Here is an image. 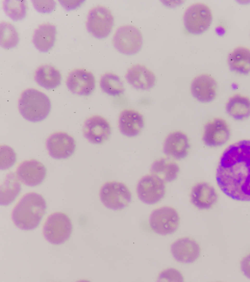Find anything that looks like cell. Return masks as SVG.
I'll use <instances>...</instances> for the list:
<instances>
[{"label":"cell","instance_id":"obj_1","mask_svg":"<svg viewBox=\"0 0 250 282\" xmlns=\"http://www.w3.org/2000/svg\"><path fill=\"white\" fill-rule=\"evenodd\" d=\"M216 178L225 195L237 201H250V140L237 141L224 151Z\"/></svg>","mask_w":250,"mask_h":282},{"label":"cell","instance_id":"obj_2","mask_svg":"<svg viewBox=\"0 0 250 282\" xmlns=\"http://www.w3.org/2000/svg\"><path fill=\"white\" fill-rule=\"evenodd\" d=\"M46 209L45 201L41 195L29 193L22 197L14 208L12 219L18 228L32 230L40 224Z\"/></svg>","mask_w":250,"mask_h":282},{"label":"cell","instance_id":"obj_3","mask_svg":"<svg viewBox=\"0 0 250 282\" xmlns=\"http://www.w3.org/2000/svg\"><path fill=\"white\" fill-rule=\"evenodd\" d=\"M18 105L22 116L33 122L41 121L47 118L51 107L48 97L33 88L27 89L22 93Z\"/></svg>","mask_w":250,"mask_h":282},{"label":"cell","instance_id":"obj_4","mask_svg":"<svg viewBox=\"0 0 250 282\" xmlns=\"http://www.w3.org/2000/svg\"><path fill=\"white\" fill-rule=\"evenodd\" d=\"M72 224L68 216L62 212L50 215L46 220L43 229L45 239L54 244L64 243L70 238Z\"/></svg>","mask_w":250,"mask_h":282},{"label":"cell","instance_id":"obj_5","mask_svg":"<svg viewBox=\"0 0 250 282\" xmlns=\"http://www.w3.org/2000/svg\"><path fill=\"white\" fill-rule=\"evenodd\" d=\"M102 203L107 208L120 210L126 207L131 201V193L123 183L117 181L106 182L100 193Z\"/></svg>","mask_w":250,"mask_h":282},{"label":"cell","instance_id":"obj_6","mask_svg":"<svg viewBox=\"0 0 250 282\" xmlns=\"http://www.w3.org/2000/svg\"><path fill=\"white\" fill-rule=\"evenodd\" d=\"M143 36L139 29L131 25L119 27L115 32L113 42L120 53L128 55L137 53L143 45Z\"/></svg>","mask_w":250,"mask_h":282},{"label":"cell","instance_id":"obj_7","mask_svg":"<svg viewBox=\"0 0 250 282\" xmlns=\"http://www.w3.org/2000/svg\"><path fill=\"white\" fill-rule=\"evenodd\" d=\"M212 15L209 7L202 3H196L189 6L184 15L185 28L190 33L200 34L210 26Z\"/></svg>","mask_w":250,"mask_h":282},{"label":"cell","instance_id":"obj_8","mask_svg":"<svg viewBox=\"0 0 250 282\" xmlns=\"http://www.w3.org/2000/svg\"><path fill=\"white\" fill-rule=\"evenodd\" d=\"M114 25V18L111 11L103 6L93 8L89 12L86 28L88 31L98 39H104L111 32Z\"/></svg>","mask_w":250,"mask_h":282},{"label":"cell","instance_id":"obj_9","mask_svg":"<svg viewBox=\"0 0 250 282\" xmlns=\"http://www.w3.org/2000/svg\"><path fill=\"white\" fill-rule=\"evenodd\" d=\"M180 223V217L176 210L164 206L153 211L149 218L150 226L155 233L170 235L175 232Z\"/></svg>","mask_w":250,"mask_h":282},{"label":"cell","instance_id":"obj_10","mask_svg":"<svg viewBox=\"0 0 250 282\" xmlns=\"http://www.w3.org/2000/svg\"><path fill=\"white\" fill-rule=\"evenodd\" d=\"M165 192L164 182L153 175L142 178L137 186L139 198L147 204H153L159 201L164 197Z\"/></svg>","mask_w":250,"mask_h":282},{"label":"cell","instance_id":"obj_11","mask_svg":"<svg viewBox=\"0 0 250 282\" xmlns=\"http://www.w3.org/2000/svg\"><path fill=\"white\" fill-rule=\"evenodd\" d=\"M46 147L51 157L56 159H63L73 154L76 148V142L68 134L57 132L47 139Z\"/></svg>","mask_w":250,"mask_h":282},{"label":"cell","instance_id":"obj_12","mask_svg":"<svg viewBox=\"0 0 250 282\" xmlns=\"http://www.w3.org/2000/svg\"><path fill=\"white\" fill-rule=\"evenodd\" d=\"M84 137L90 142L101 144L106 141L111 134V127L102 116L95 115L87 119L83 126Z\"/></svg>","mask_w":250,"mask_h":282},{"label":"cell","instance_id":"obj_13","mask_svg":"<svg viewBox=\"0 0 250 282\" xmlns=\"http://www.w3.org/2000/svg\"><path fill=\"white\" fill-rule=\"evenodd\" d=\"M66 85L69 90L74 94L89 96L95 89L96 81L92 73L84 69H78L69 74Z\"/></svg>","mask_w":250,"mask_h":282},{"label":"cell","instance_id":"obj_14","mask_svg":"<svg viewBox=\"0 0 250 282\" xmlns=\"http://www.w3.org/2000/svg\"><path fill=\"white\" fill-rule=\"evenodd\" d=\"M17 175L25 185L35 186L40 184L45 179L46 169L40 161L35 160H28L19 165Z\"/></svg>","mask_w":250,"mask_h":282},{"label":"cell","instance_id":"obj_15","mask_svg":"<svg viewBox=\"0 0 250 282\" xmlns=\"http://www.w3.org/2000/svg\"><path fill=\"white\" fill-rule=\"evenodd\" d=\"M230 134L229 128L226 121L217 118L205 125L203 140L207 146L217 147L226 143Z\"/></svg>","mask_w":250,"mask_h":282},{"label":"cell","instance_id":"obj_16","mask_svg":"<svg viewBox=\"0 0 250 282\" xmlns=\"http://www.w3.org/2000/svg\"><path fill=\"white\" fill-rule=\"evenodd\" d=\"M171 252L177 261L184 263L195 261L200 254L199 244L194 240L185 238L180 239L171 246Z\"/></svg>","mask_w":250,"mask_h":282},{"label":"cell","instance_id":"obj_17","mask_svg":"<svg viewBox=\"0 0 250 282\" xmlns=\"http://www.w3.org/2000/svg\"><path fill=\"white\" fill-rule=\"evenodd\" d=\"M125 77L131 86L142 90L151 89L156 82L154 74L145 66L139 64L130 67L127 70Z\"/></svg>","mask_w":250,"mask_h":282},{"label":"cell","instance_id":"obj_18","mask_svg":"<svg viewBox=\"0 0 250 282\" xmlns=\"http://www.w3.org/2000/svg\"><path fill=\"white\" fill-rule=\"evenodd\" d=\"M217 84L210 76L202 74L196 77L191 84L193 96L202 102H209L216 96Z\"/></svg>","mask_w":250,"mask_h":282},{"label":"cell","instance_id":"obj_19","mask_svg":"<svg viewBox=\"0 0 250 282\" xmlns=\"http://www.w3.org/2000/svg\"><path fill=\"white\" fill-rule=\"evenodd\" d=\"M189 148V144L187 135L180 131L170 134L164 144L165 154L177 160L185 158L188 154Z\"/></svg>","mask_w":250,"mask_h":282},{"label":"cell","instance_id":"obj_20","mask_svg":"<svg viewBox=\"0 0 250 282\" xmlns=\"http://www.w3.org/2000/svg\"><path fill=\"white\" fill-rule=\"evenodd\" d=\"M144 126L143 116L138 112L126 109L119 116V127L121 132L128 137H135L141 132Z\"/></svg>","mask_w":250,"mask_h":282},{"label":"cell","instance_id":"obj_21","mask_svg":"<svg viewBox=\"0 0 250 282\" xmlns=\"http://www.w3.org/2000/svg\"><path fill=\"white\" fill-rule=\"evenodd\" d=\"M217 194L213 186L207 182H200L192 188L191 201L198 208L207 209L217 201Z\"/></svg>","mask_w":250,"mask_h":282},{"label":"cell","instance_id":"obj_22","mask_svg":"<svg viewBox=\"0 0 250 282\" xmlns=\"http://www.w3.org/2000/svg\"><path fill=\"white\" fill-rule=\"evenodd\" d=\"M56 26L50 23L40 25L35 31L33 42L35 47L42 52H47L53 46L56 36Z\"/></svg>","mask_w":250,"mask_h":282},{"label":"cell","instance_id":"obj_23","mask_svg":"<svg viewBox=\"0 0 250 282\" xmlns=\"http://www.w3.org/2000/svg\"><path fill=\"white\" fill-rule=\"evenodd\" d=\"M35 79L40 86L49 90L60 85L62 76L57 69L46 64L41 66L36 70Z\"/></svg>","mask_w":250,"mask_h":282},{"label":"cell","instance_id":"obj_24","mask_svg":"<svg viewBox=\"0 0 250 282\" xmlns=\"http://www.w3.org/2000/svg\"><path fill=\"white\" fill-rule=\"evenodd\" d=\"M150 171L152 175L164 182H171L176 179L179 172V167L171 160L161 159L153 163Z\"/></svg>","mask_w":250,"mask_h":282},{"label":"cell","instance_id":"obj_25","mask_svg":"<svg viewBox=\"0 0 250 282\" xmlns=\"http://www.w3.org/2000/svg\"><path fill=\"white\" fill-rule=\"evenodd\" d=\"M228 64L236 72L247 74L250 72V49L244 47L234 49L229 55Z\"/></svg>","mask_w":250,"mask_h":282},{"label":"cell","instance_id":"obj_26","mask_svg":"<svg viewBox=\"0 0 250 282\" xmlns=\"http://www.w3.org/2000/svg\"><path fill=\"white\" fill-rule=\"evenodd\" d=\"M226 111L235 120H242L248 118L250 116V100L244 96L234 95L228 101Z\"/></svg>","mask_w":250,"mask_h":282},{"label":"cell","instance_id":"obj_27","mask_svg":"<svg viewBox=\"0 0 250 282\" xmlns=\"http://www.w3.org/2000/svg\"><path fill=\"white\" fill-rule=\"evenodd\" d=\"M14 173L10 172L6 176L0 186V204L8 205L17 197L21 190V184Z\"/></svg>","mask_w":250,"mask_h":282},{"label":"cell","instance_id":"obj_28","mask_svg":"<svg viewBox=\"0 0 250 282\" xmlns=\"http://www.w3.org/2000/svg\"><path fill=\"white\" fill-rule=\"evenodd\" d=\"M100 86L104 92L113 96L120 95L125 90L123 82L120 77L110 73L102 76Z\"/></svg>","mask_w":250,"mask_h":282},{"label":"cell","instance_id":"obj_29","mask_svg":"<svg viewBox=\"0 0 250 282\" xmlns=\"http://www.w3.org/2000/svg\"><path fill=\"white\" fill-rule=\"evenodd\" d=\"M19 35L15 27L6 22L0 23V45L6 49L16 47L19 42Z\"/></svg>","mask_w":250,"mask_h":282},{"label":"cell","instance_id":"obj_30","mask_svg":"<svg viewBox=\"0 0 250 282\" xmlns=\"http://www.w3.org/2000/svg\"><path fill=\"white\" fill-rule=\"evenodd\" d=\"M4 10L11 19L18 21L23 19L26 13V5L24 0H5Z\"/></svg>","mask_w":250,"mask_h":282},{"label":"cell","instance_id":"obj_31","mask_svg":"<svg viewBox=\"0 0 250 282\" xmlns=\"http://www.w3.org/2000/svg\"><path fill=\"white\" fill-rule=\"evenodd\" d=\"M0 168L6 169L11 167L16 161V155L12 149L7 157V146H1Z\"/></svg>","mask_w":250,"mask_h":282},{"label":"cell","instance_id":"obj_32","mask_svg":"<svg viewBox=\"0 0 250 282\" xmlns=\"http://www.w3.org/2000/svg\"><path fill=\"white\" fill-rule=\"evenodd\" d=\"M35 9L41 13H49L54 10L56 6L54 1H33Z\"/></svg>","mask_w":250,"mask_h":282},{"label":"cell","instance_id":"obj_33","mask_svg":"<svg viewBox=\"0 0 250 282\" xmlns=\"http://www.w3.org/2000/svg\"><path fill=\"white\" fill-rule=\"evenodd\" d=\"M241 268L244 274L250 279V254L245 257L242 260Z\"/></svg>","mask_w":250,"mask_h":282}]
</instances>
